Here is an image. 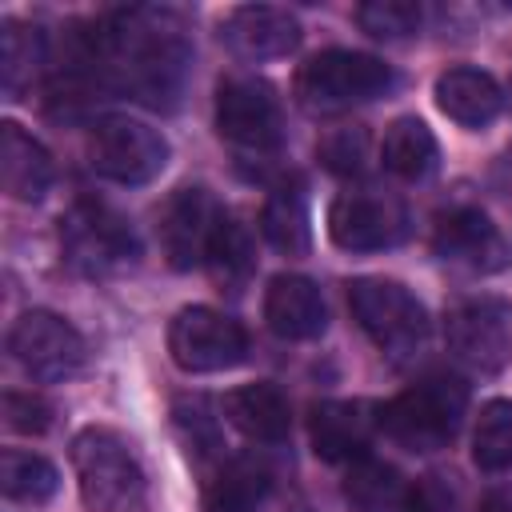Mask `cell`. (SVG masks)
I'll list each match as a JSON object with an SVG mask.
<instances>
[{"label":"cell","instance_id":"6da1fadb","mask_svg":"<svg viewBox=\"0 0 512 512\" xmlns=\"http://www.w3.org/2000/svg\"><path fill=\"white\" fill-rule=\"evenodd\" d=\"M76 40L96 64L104 88H120L156 112L176 108L192 68V44L180 12L116 8Z\"/></svg>","mask_w":512,"mask_h":512},{"label":"cell","instance_id":"7a4b0ae2","mask_svg":"<svg viewBox=\"0 0 512 512\" xmlns=\"http://www.w3.org/2000/svg\"><path fill=\"white\" fill-rule=\"evenodd\" d=\"M468 408V388L456 376H424L400 396H392L384 408H376V424L388 440H396L408 452H436L448 448L460 432Z\"/></svg>","mask_w":512,"mask_h":512},{"label":"cell","instance_id":"3957f363","mask_svg":"<svg viewBox=\"0 0 512 512\" xmlns=\"http://www.w3.org/2000/svg\"><path fill=\"white\" fill-rule=\"evenodd\" d=\"M72 468L88 512H132L144 500V472L132 444L100 424H88L72 440Z\"/></svg>","mask_w":512,"mask_h":512},{"label":"cell","instance_id":"277c9868","mask_svg":"<svg viewBox=\"0 0 512 512\" xmlns=\"http://www.w3.org/2000/svg\"><path fill=\"white\" fill-rule=\"evenodd\" d=\"M348 308L364 336L392 360H412L428 340V312L424 304L396 280L384 276H356L348 284Z\"/></svg>","mask_w":512,"mask_h":512},{"label":"cell","instance_id":"5b68a950","mask_svg":"<svg viewBox=\"0 0 512 512\" xmlns=\"http://www.w3.org/2000/svg\"><path fill=\"white\" fill-rule=\"evenodd\" d=\"M392 84H396V72L380 56L352 52V48H328L300 68L296 96L312 112H340V108L388 96Z\"/></svg>","mask_w":512,"mask_h":512},{"label":"cell","instance_id":"8992f818","mask_svg":"<svg viewBox=\"0 0 512 512\" xmlns=\"http://www.w3.org/2000/svg\"><path fill=\"white\" fill-rule=\"evenodd\" d=\"M60 248L84 276H112L140 256L132 224L104 200H76L60 216Z\"/></svg>","mask_w":512,"mask_h":512},{"label":"cell","instance_id":"52a82bcc","mask_svg":"<svg viewBox=\"0 0 512 512\" xmlns=\"http://www.w3.org/2000/svg\"><path fill=\"white\" fill-rule=\"evenodd\" d=\"M216 132L236 152L272 156L284 140L276 92L256 76H228L216 88Z\"/></svg>","mask_w":512,"mask_h":512},{"label":"cell","instance_id":"ba28073f","mask_svg":"<svg viewBox=\"0 0 512 512\" xmlns=\"http://www.w3.org/2000/svg\"><path fill=\"white\" fill-rule=\"evenodd\" d=\"M88 160L92 168L104 176V180H116V184H148L164 172L168 164V140L144 124V120H132V116H104L96 128H92V140H88Z\"/></svg>","mask_w":512,"mask_h":512},{"label":"cell","instance_id":"9c48e42d","mask_svg":"<svg viewBox=\"0 0 512 512\" xmlns=\"http://www.w3.org/2000/svg\"><path fill=\"white\" fill-rule=\"evenodd\" d=\"M8 352L12 360L40 384H56V380H72L84 364H88V344L84 336L56 312L32 308L24 312L12 332H8Z\"/></svg>","mask_w":512,"mask_h":512},{"label":"cell","instance_id":"30bf717a","mask_svg":"<svg viewBox=\"0 0 512 512\" xmlns=\"http://www.w3.org/2000/svg\"><path fill=\"white\" fill-rule=\"evenodd\" d=\"M448 352L472 372L504 368L512 352V304L500 296H464L444 312Z\"/></svg>","mask_w":512,"mask_h":512},{"label":"cell","instance_id":"8fae6325","mask_svg":"<svg viewBox=\"0 0 512 512\" xmlns=\"http://www.w3.org/2000/svg\"><path fill=\"white\" fill-rule=\"evenodd\" d=\"M168 352H172L176 368H184L192 376L224 372V368L244 364L248 332L232 316L196 304V308L176 312V320L168 324Z\"/></svg>","mask_w":512,"mask_h":512},{"label":"cell","instance_id":"7c38bea8","mask_svg":"<svg viewBox=\"0 0 512 512\" xmlns=\"http://www.w3.org/2000/svg\"><path fill=\"white\" fill-rule=\"evenodd\" d=\"M328 236L344 252H384L408 236V212L396 196L352 188L328 208Z\"/></svg>","mask_w":512,"mask_h":512},{"label":"cell","instance_id":"4fadbf2b","mask_svg":"<svg viewBox=\"0 0 512 512\" xmlns=\"http://www.w3.org/2000/svg\"><path fill=\"white\" fill-rule=\"evenodd\" d=\"M216 220H220V208H216V200H212L208 188H200V184L176 188L164 200L160 216H156V236H160L164 260L176 272H192L196 264H204Z\"/></svg>","mask_w":512,"mask_h":512},{"label":"cell","instance_id":"5bb4252c","mask_svg":"<svg viewBox=\"0 0 512 512\" xmlns=\"http://www.w3.org/2000/svg\"><path fill=\"white\" fill-rule=\"evenodd\" d=\"M432 252L444 264H456L468 272H496L508 264V244H504L500 228L488 220V212H480L472 204H456L436 216Z\"/></svg>","mask_w":512,"mask_h":512},{"label":"cell","instance_id":"9a60e30c","mask_svg":"<svg viewBox=\"0 0 512 512\" xmlns=\"http://www.w3.org/2000/svg\"><path fill=\"white\" fill-rule=\"evenodd\" d=\"M300 20L288 8L272 4H240L224 16L220 40L240 60H276L300 48Z\"/></svg>","mask_w":512,"mask_h":512},{"label":"cell","instance_id":"2e32d148","mask_svg":"<svg viewBox=\"0 0 512 512\" xmlns=\"http://www.w3.org/2000/svg\"><path fill=\"white\" fill-rule=\"evenodd\" d=\"M264 320L280 340H316L328 328V304L308 276L280 272L264 288Z\"/></svg>","mask_w":512,"mask_h":512},{"label":"cell","instance_id":"e0dca14e","mask_svg":"<svg viewBox=\"0 0 512 512\" xmlns=\"http://www.w3.org/2000/svg\"><path fill=\"white\" fill-rule=\"evenodd\" d=\"M368 404H352V400H324L312 408L308 416V436H312V452L328 464H352L360 456H368V440L376 416H368Z\"/></svg>","mask_w":512,"mask_h":512},{"label":"cell","instance_id":"ac0fdd59","mask_svg":"<svg viewBox=\"0 0 512 512\" xmlns=\"http://www.w3.org/2000/svg\"><path fill=\"white\" fill-rule=\"evenodd\" d=\"M432 96H436V108L460 128H484L504 108V88L496 84V76L484 68H468V64L440 72Z\"/></svg>","mask_w":512,"mask_h":512},{"label":"cell","instance_id":"d6986e66","mask_svg":"<svg viewBox=\"0 0 512 512\" xmlns=\"http://www.w3.org/2000/svg\"><path fill=\"white\" fill-rule=\"evenodd\" d=\"M0 180H4V192L20 204L44 200L56 184V164L48 148L12 120L0 124Z\"/></svg>","mask_w":512,"mask_h":512},{"label":"cell","instance_id":"ffe728a7","mask_svg":"<svg viewBox=\"0 0 512 512\" xmlns=\"http://www.w3.org/2000/svg\"><path fill=\"white\" fill-rule=\"evenodd\" d=\"M224 416L256 444H280L292 428V408L276 384H244L224 396Z\"/></svg>","mask_w":512,"mask_h":512},{"label":"cell","instance_id":"44dd1931","mask_svg":"<svg viewBox=\"0 0 512 512\" xmlns=\"http://www.w3.org/2000/svg\"><path fill=\"white\" fill-rule=\"evenodd\" d=\"M272 476L252 456L224 460L204 484V512H260L268 500Z\"/></svg>","mask_w":512,"mask_h":512},{"label":"cell","instance_id":"7402d4cb","mask_svg":"<svg viewBox=\"0 0 512 512\" xmlns=\"http://www.w3.org/2000/svg\"><path fill=\"white\" fill-rule=\"evenodd\" d=\"M380 160L400 180H428L436 172V164H440V148H436V136H432V128L424 120L400 116L384 132Z\"/></svg>","mask_w":512,"mask_h":512},{"label":"cell","instance_id":"603a6c76","mask_svg":"<svg viewBox=\"0 0 512 512\" xmlns=\"http://www.w3.org/2000/svg\"><path fill=\"white\" fill-rule=\"evenodd\" d=\"M260 232L276 252L300 256L312 244V224H308V200L300 184H280L260 208Z\"/></svg>","mask_w":512,"mask_h":512},{"label":"cell","instance_id":"cb8c5ba5","mask_svg":"<svg viewBox=\"0 0 512 512\" xmlns=\"http://www.w3.org/2000/svg\"><path fill=\"white\" fill-rule=\"evenodd\" d=\"M344 496L356 512H404L408 488L396 476V468H388L372 456H360L344 472Z\"/></svg>","mask_w":512,"mask_h":512},{"label":"cell","instance_id":"d4e9b609","mask_svg":"<svg viewBox=\"0 0 512 512\" xmlns=\"http://www.w3.org/2000/svg\"><path fill=\"white\" fill-rule=\"evenodd\" d=\"M216 276V284L224 288H244V280L252 276L256 268V248H252V236L248 228L232 216V212H220L216 228H212V240H208V260H204Z\"/></svg>","mask_w":512,"mask_h":512},{"label":"cell","instance_id":"484cf974","mask_svg":"<svg viewBox=\"0 0 512 512\" xmlns=\"http://www.w3.org/2000/svg\"><path fill=\"white\" fill-rule=\"evenodd\" d=\"M44 64V36L32 24L8 20L0 32V84L8 100H20L24 88H32L36 72Z\"/></svg>","mask_w":512,"mask_h":512},{"label":"cell","instance_id":"4316f807","mask_svg":"<svg viewBox=\"0 0 512 512\" xmlns=\"http://www.w3.org/2000/svg\"><path fill=\"white\" fill-rule=\"evenodd\" d=\"M56 484H60V476H56L52 460H44L40 452H16V448H8L0 456V488H4L8 500H16V504H40V500H48L56 492Z\"/></svg>","mask_w":512,"mask_h":512},{"label":"cell","instance_id":"83f0119b","mask_svg":"<svg viewBox=\"0 0 512 512\" xmlns=\"http://www.w3.org/2000/svg\"><path fill=\"white\" fill-rule=\"evenodd\" d=\"M472 460L484 472L512 468V400H488L472 432Z\"/></svg>","mask_w":512,"mask_h":512},{"label":"cell","instance_id":"f1b7e54d","mask_svg":"<svg viewBox=\"0 0 512 512\" xmlns=\"http://www.w3.org/2000/svg\"><path fill=\"white\" fill-rule=\"evenodd\" d=\"M424 8L412 0H368L356 8V24L376 40H404L420 28Z\"/></svg>","mask_w":512,"mask_h":512},{"label":"cell","instance_id":"f546056e","mask_svg":"<svg viewBox=\"0 0 512 512\" xmlns=\"http://www.w3.org/2000/svg\"><path fill=\"white\" fill-rule=\"evenodd\" d=\"M364 156H368V140L360 128H344V132H332L324 144H320V160L324 168H332L336 176H356L364 168Z\"/></svg>","mask_w":512,"mask_h":512},{"label":"cell","instance_id":"4dcf8cb0","mask_svg":"<svg viewBox=\"0 0 512 512\" xmlns=\"http://www.w3.org/2000/svg\"><path fill=\"white\" fill-rule=\"evenodd\" d=\"M4 424L24 436H40L52 428V404L32 392H4Z\"/></svg>","mask_w":512,"mask_h":512},{"label":"cell","instance_id":"1f68e13d","mask_svg":"<svg viewBox=\"0 0 512 512\" xmlns=\"http://www.w3.org/2000/svg\"><path fill=\"white\" fill-rule=\"evenodd\" d=\"M176 428H180V436H184V444L192 448V452H212L216 444H220V432H216V416L208 412V404L204 400H180L176 404Z\"/></svg>","mask_w":512,"mask_h":512},{"label":"cell","instance_id":"d6a6232c","mask_svg":"<svg viewBox=\"0 0 512 512\" xmlns=\"http://www.w3.org/2000/svg\"><path fill=\"white\" fill-rule=\"evenodd\" d=\"M404 512H460V492L448 476H420L408 488Z\"/></svg>","mask_w":512,"mask_h":512},{"label":"cell","instance_id":"836d02e7","mask_svg":"<svg viewBox=\"0 0 512 512\" xmlns=\"http://www.w3.org/2000/svg\"><path fill=\"white\" fill-rule=\"evenodd\" d=\"M480 512H512V488H492L480 500Z\"/></svg>","mask_w":512,"mask_h":512}]
</instances>
